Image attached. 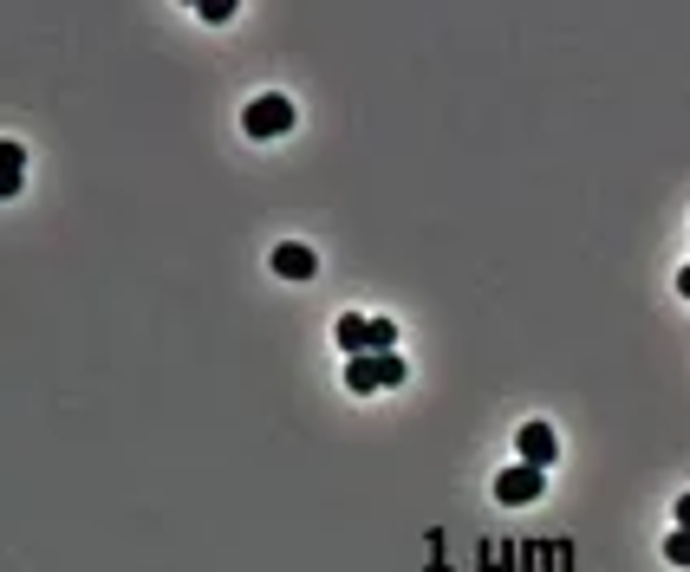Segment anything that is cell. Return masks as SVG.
I'll use <instances>...</instances> for the list:
<instances>
[{"label": "cell", "instance_id": "cell-6", "mask_svg": "<svg viewBox=\"0 0 690 572\" xmlns=\"http://www.w3.org/2000/svg\"><path fill=\"white\" fill-rule=\"evenodd\" d=\"M333 339H339V352H346V358H365V352H372V319H359V313H339Z\"/></svg>", "mask_w": 690, "mask_h": 572}, {"label": "cell", "instance_id": "cell-12", "mask_svg": "<svg viewBox=\"0 0 690 572\" xmlns=\"http://www.w3.org/2000/svg\"><path fill=\"white\" fill-rule=\"evenodd\" d=\"M685 572H690V560H685Z\"/></svg>", "mask_w": 690, "mask_h": 572}, {"label": "cell", "instance_id": "cell-7", "mask_svg": "<svg viewBox=\"0 0 690 572\" xmlns=\"http://www.w3.org/2000/svg\"><path fill=\"white\" fill-rule=\"evenodd\" d=\"M20 182H26V150L13 137H0V202H13Z\"/></svg>", "mask_w": 690, "mask_h": 572}, {"label": "cell", "instance_id": "cell-5", "mask_svg": "<svg viewBox=\"0 0 690 572\" xmlns=\"http://www.w3.org/2000/svg\"><path fill=\"white\" fill-rule=\"evenodd\" d=\"M274 274H280V280H313V274H319V260H313V247L280 241V247H274Z\"/></svg>", "mask_w": 690, "mask_h": 572}, {"label": "cell", "instance_id": "cell-10", "mask_svg": "<svg viewBox=\"0 0 690 572\" xmlns=\"http://www.w3.org/2000/svg\"><path fill=\"white\" fill-rule=\"evenodd\" d=\"M672 514H678V527H685V534H690V495H685V501H678V508H672Z\"/></svg>", "mask_w": 690, "mask_h": 572}, {"label": "cell", "instance_id": "cell-4", "mask_svg": "<svg viewBox=\"0 0 690 572\" xmlns=\"http://www.w3.org/2000/svg\"><path fill=\"white\" fill-rule=\"evenodd\" d=\"M515 456H522L528 469H554V462H561V436H554V423H522V430H515Z\"/></svg>", "mask_w": 690, "mask_h": 572}, {"label": "cell", "instance_id": "cell-2", "mask_svg": "<svg viewBox=\"0 0 690 572\" xmlns=\"http://www.w3.org/2000/svg\"><path fill=\"white\" fill-rule=\"evenodd\" d=\"M241 130H248V137H261V143L287 137V130H293V98H287V91H261V98L241 111Z\"/></svg>", "mask_w": 690, "mask_h": 572}, {"label": "cell", "instance_id": "cell-8", "mask_svg": "<svg viewBox=\"0 0 690 572\" xmlns=\"http://www.w3.org/2000/svg\"><path fill=\"white\" fill-rule=\"evenodd\" d=\"M372 352H398V319H372Z\"/></svg>", "mask_w": 690, "mask_h": 572}, {"label": "cell", "instance_id": "cell-9", "mask_svg": "<svg viewBox=\"0 0 690 572\" xmlns=\"http://www.w3.org/2000/svg\"><path fill=\"white\" fill-rule=\"evenodd\" d=\"M665 560H672V567H685V560H690V534H685V527H672V534H665Z\"/></svg>", "mask_w": 690, "mask_h": 572}, {"label": "cell", "instance_id": "cell-11", "mask_svg": "<svg viewBox=\"0 0 690 572\" xmlns=\"http://www.w3.org/2000/svg\"><path fill=\"white\" fill-rule=\"evenodd\" d=\"M678 293H685V300H690V267H685V274H678Z\"/></svg>", "mask_w": 690, "mask_h": 572}, {"label": "cell", "instance_id": "cell-1", "mask_svg": "<svg viewBox=\"0 0 690 572\" xmlns=\"http://www.w3.org/2000/svg\"><path fill=\"white\" fill-rule=\"evenodd\" d=\"M411 378V365L398 352H365V358H346V391L352 397H372V391H398Z\"/></svg>", "mask_w": 690, "mask_h": 572}, {"label": "cell", "instance_id": "cell-3", "mask_svg": "<svg viewBox=\"0 0 690 572\" xmlns=\"http://www.w3.org/2000/svg\"><path fill=\"white\" fill-rule=\"evenodd\" d=\"M541 488H548V469H528V462L495 475V501L502 508H528V501H541Z\"/></svg>", "mask_w": 690, "mask_h": 572}]
</instances>
